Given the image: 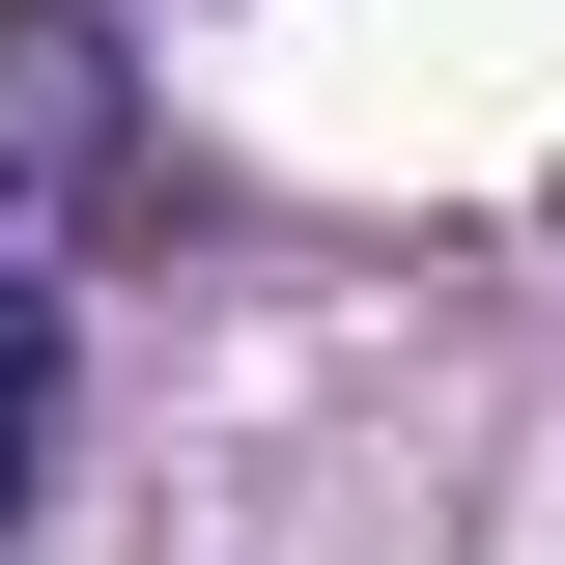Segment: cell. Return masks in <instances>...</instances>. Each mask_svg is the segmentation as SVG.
<instances>
[{
  "mask_svg": "<svg viewBox=\"0 0 565 565\" xmlns=\"http://www.w3.org/2000/svg\"><path fill=\"white\" fill-rule=\"evenodd\" d=\"M141 199V114H114V29H85V0H0V255L57 282L85 226Z\"/></svg>",
  "mask_w": 565,
  "mask_h": 565,
  "instance_id": "obj_1",
  "label": "cell"
},
{
  "mask_svg": "<svg viewBox=\"0 0 565 565\" xmlns=\"http://www.w3.org/2000/svg\"><path fill=\"white\" fill-rule=\"evenodd\" d=\"M29 481H57V282L0 255V537H29Z\"/></svg>",
  "mask_w": 565,
  "mask_h": 565,
  "instance_id": "obj_2",
  "label": "cell"
}]
</instances>
